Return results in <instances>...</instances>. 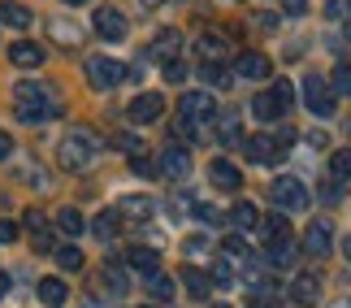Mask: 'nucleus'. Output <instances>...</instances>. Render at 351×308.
<instances>
[{"label": "nucleus", "mask_w": 351, "mask_h": 308, "mask_svg": "<svg viewBox=\"0 0 351 308\" xmlns=\"http://www.w3.org/2000/svg\"><path fill=\"white\" fill-rule=\"evenodd\" d=\"M165 78H169V83H182V78H186V65L182 61H169L165 65Z\"/></svg>", "instance_id": "79ce46f5"}, {"label": "nucleus", "mask_w": 351, "mask_h": 308, "mask_svg": "<svg viewBox=\"0 0 351 308\" xmlns=\"http://www.w3.org/2000/svg\"><path fill=\"white\" fill-rule=\"evenodd\" d=\"M247 308H274V296H252Z\"/></svg>", "instance_id": "8fccbe9b"}, {"label": "nucleus", "mask_w": 351, "mask_h": 308, "mask_svg": "<svg viewBox=\"0 0 351 308\" xmlns=\"http://www.w3.org/2000/svg\"><path fill=\"white\" fill-rule=\"evenodd\" d=\"M291 300L300 304V308L317 304V300H321V278H317V274H308V270H304V274H295V278H291Z\"/></svg>", "instance_id": "4468645a"}, {"label": "nucleus", "mask_w": 351, "mask_h": 308, "mask_svg": "<svg viewBox=\"0 0 351 308\" xmlns=\"http://www.w3.org/2000/svg\"><path fill=\"white\" fill-rule=\"evenodd\" d=\"M91 22H96V31H100L104 39H109V44H121V39H126V31H130V26H126V18H121L117 9H109V5L91 13Z\"/></svg>", "instance_id": "f8f14e48"}, {"label": "nucleus", "mask_w": 351, "mask_h": 308, "mask_svg": "<svg viewBox=\"0 0 351 308\" xmlns=\"http://www.w3.org/2000/svg\"><path fill=\"white\" fill-rule=\"evenodd\" d=\"M61 5H74L78 9V5H87V0H61Z\"/></svg>", "instance_id": "5fc2aeb1"}, {"label": "nucleus", "mask_w": 351, "mask_h": 308, "mask_svg": "<svg viewBox=\"0 0 351 308\" xmlns=\"http://www.w3.org/2000/svg\"><path fill=\"white\" fill-rule=\"evenodd\" d=\"M182 287H186V296H191V300H208L213 296V278L204 270H195V265H186V270H182Z\"/></svg>", "instance_id": "f3484780"}, {"label": "nucleus", "mask_w": 351, "mask_h": 308, "mask_svg": "<svg viewBox=\"0 0 351 308\" xmlns=\"http://www.w3.org/2000/svg\"><path fill=\"white\" fill-rule=\"evenodd\" d=\"M0 22H5V26H18V31H26V26H31V9L18 5V0H5V5H0Z\"/></svg>", "instance_id": "b1692460"}, {"label": "nucleus", "mask_w": 351, "mask_h": 308, "mask_svg": "<svg viewBox=\"0 0 351 308\" xmlns=\"http://www.w3.org/2000/svg\"><path fill=\"white\" fill-rule=\"evenodd\" d=\"M213 113H217L213 91H182V100H178V122L182 126H199V122H208Z\"/></svg>", "instance_id": "423d86ee"}, {"label": "nucleus", "mask_w": 351, "mask_h": 308, "mask_svg": "<svg viewBox=\"0 0 351 308\" xmlns=\"http://www.w3.org/2000/svg\"><path fill=\"white\" fill-rule=\"evenodd\" d=\"M104 283H109V291H113V296H121V291H126V274H121L117 265L109 261V270H104Z\"/></svg>", "instance_id": "c9c22d12"}, {"label": "nucleus", "mask_w": 351, "mask_h": 308, "mask_svg": "<svg viewBox=\"0 0 351 308\" xmlns=\"http://www.w3.org/2000/svg\"><path fill=\"white\" fill-rule=\"evenodd\" d=\"M91 230H96V239L100 244H113L117 239V230H121V217H117V209H104L96 222H91Z\"/></svg>", "instance_id": "4be33fe9"}, {"label": "nucleus", "mask_w": 351, "mask_h": 308, "mask_svg": "<svg viewBox=\"0 0 351 308\" xmlns=\"http://www.w3.org/2000/svg\"><path fill=\"white\" fill-rule=\"evenodd\" d=\"M334 91L351 96V65H339V70H334Z\"/></svg>", "instance_id": "e433bc0d"}, {"label": "nucleus", "mask_w": 351, "mask_h": 308, "mask_svg": "<svg viewBox=\"0 0 351 308\" xmlns=\"http://www.w3.org/2000/svg\"><path fill=\"white\" fill-rule=\"evenodd\" d=\"M252 113L261 117V122H274V117H282V104H278V96H274V87L261 91V96L252 100Z\"/></svg>", "instance_id": "5701e85b"}, {"label": "nucleus", "mask_w": 351, "mask_h": 308, "mask_svg": "<svg viewBox=\"0 0 351 308\" xmlns=\"http://www.w3.org/2000/svg\"><path fill=\"white\" fill-rule=\"evenodd\" d=\"M304 252H308V257H330V252H334V235H330V222L326 217H313V222H308V230H304Z\"/></svg>", "instance_id": "6e6552de"}, {"label": "nucleus", "mask_w": 351, "mask_h": 308, "mask_svg": "<svg viewBox=\"0 0 351 308\" xmlns=\"http://www.w3.org/2000/svg\"><path fill=\"white\" fill-rule=\"evenodd\" d=\"M278 239H291V222L287 217H265V244H278Z\"/></svg>", "instance_id": "473e14b6"}, {"label": "nucleus", "mask_w": 351, "mask_h": 308, "mask_svg": "<svg viewBox=\"0 0 351 308\" xmlns=\"http://www.w3.org/2000/svg\"><path fill=\"white\" fill-rule=\"evenodd\" d=\"M152 213H156L152 196H121L117 200V217H126V222H147Z\"/></svg>", "instance_id": "2eb2a0df"}, {"label": "nucleus", "mask_w": 351, "mask_h": 308, "mask_svg": "<svg viewBox=\"0 0 351 308\" xmlns=\"http://www.w3.org/2000/svg\"><path fill=\"white\" fill-rule=\"evenodd\" d=\"M321 200H326V204H339L343 191H339V187H326V191H321Z\"/></svg>", "instance_id": "de8ad7c7"}, {"label": "nucleus", "mask_w": 351, "mask_h": 308, "mask_svg": "<svg viewBox=\"0 0 351 308\" xmlns=\"http://www.w3.org/2000/svg\"><path fill=\"white\" fill-rule=\"evenodd\" d=\"M147 296L160 300V304H169L173 300V278L169 274H152V278H147Z\"/></svg>", "instance_id": "cd10ccee"}, {"label": "nucleus", "mask_w": 351, "mask_h": 308, "mask_svg": "<svg viewBox=\"0 0 351 308\" xmlns=\"http://www.w3.org/2000/svg\"><path fill=\"white\" fill-rule=\"evenodd\" d=\"M186 252H191V257H195V252H204V235H191V239H186Z\"/></svg>", "instance_id": "09e8293b"}, {"label": "nucleus", "mask_w": 351, "mask_h": 308, "mask_svg": "<svg viewBox=\"0 0 351 308\" xmlns=\"http://www.w3.org/2000/svg\"><path fill=\"white\" fill-rule=\"evenodd\" d=\"M139 308H147V304H139Z\"/></svg>", "instance_id": "052dcab7"}, {"label": "nucleus", "mask_w": 351, "mask_h": 308, "mask_svg": "<svg viewBox=\"0 0 351 308\" xmlns=\"http://www.w3.org/2000/svg\"><path fill=\"white\" fill-rule=\"evenodd\" d=\"M300 96L308 104V113H317V117H330L334 113V91H330V83L321 74H308L304 78V83H300Z\"/></svg>", "instance_id": "0eeeda50"}, {"label": "nucleus", "mask_w": 351, "mask_h": 308, "mask_svg": "<svg viewBox=\"0 0 351 308\" xmlns=\"http://www.w3.org/2000/svg\"><path fill=\"white\" fill-rule=\"evenodd\" d=\"M9 152H13V139L5 135V130H0V161H9Z\"/></svg>", "instance_id": "3c124183"}, {"label": "nucleus", "mask_w": 351, "mask_h": 308, "mask_svg": "<svg viewBox=\"0 0 351 308\" xmlns=\"http://www.w3.org/2000/svg\"><path fill=\"white\" fill-rule=\"evenodd\" d=\"M274 96H278V104H282V113H291V104H295V83H291V78H278V83H274Z\"/></svg>", "instance_id": "72a5a7b5"}, {"label": "nucleus", "mask_w": 351, "mask_h": 308, "mask_svg": "<svg viewBox=\"0 0 351 308\" xmlns=\"http://www.w3.org/2000/svg\"><path fill=\"white\" fill-rule=\"evenodd\" d=\"M213 308H230V304H213Z\"/></svg>", "instance_id": "bf43d9fd"}, {"label": "nucleus", "mask_w": 351, "mask_h": 308, "mask_svg": "<svg viewBox=\"0 0 351 308\" xmlns=\"http://www.w3.org/2000/svg\"><path fill=\"white\" fill-rule=\"evenodd\" d=\"M83 70H87V83L96 87V91H113L117 83H126V78H130V74H126V65L113 61V57H91Z\"/></svg>", "instance_id": "39448f33"}, {"label": "nucleus", "mask_w": 351, "mask_h": 308, "mask_svg": "<svg viewBox=\"0 0 351 308\" xmlns=\"http://www.w3.org/2000/svg\"><path fill=\"white\" fill-rule=\"evenodd\" d=\"M256 222H261V209H256L252 200H239V204L230 209V226H234V230H256Z\"/></svg>", "instance_id": "412c9836"}, {"label": "nucleus", "mask_w": 351, "mask_h": 308, "mask_svg": "<svg viewBox=\"0 0 351 308\" xmlns=\"http://www.w3.org/2000/svg\"><path fill=\"white\" fill-rule=\"evenodd\" d=\"M178 48H182V35H178V31H173V26H165V31H160V35H156V44H152V57L169 65L173 57H178Z\"/></svg>", "instance_id": "6ab92c4d"}, {"label": "nucleus", "mask_w": 351, "mask_h": 308, "mask_svg": "<svg viewBox=\"0 0 351 308\" xmlns=\"http://www.w3.org/2000/svg\"><path fill=\"white\" fill-rule=\"evenodd\" d=\"M326 13H330V22H334V18H347V0H330Z\"/></svg>", "instance_id": "a18cd8bd"}, {"label": "nucleus", "mask_w": 351, "mask_h": 308, "mask_svg": "<svg viewBox=\"0 0 351 308\" xmlns=\"http://www.w3.org/2000/svg\"><path fill=\"white\" fill-rule=\"evenodd\" d=\"M343 252H347V261H351V239H343Z\"/></svg>", "instance_id": "864d4df0"}, {"label": "nucleus", "mask_w": 351, "mask_h": 308, "mask_svg": "<svg viewBox=\"0 0 351 308\" xmlns=\"http://www.w3.org/2000/svg\"><path fill=\"white\" fill-rule=\"evenodd\" d=\"M204 78H208L213 87H226V83H230V78H226V70H221V65H204Z\"/></svg>", "instance_id": "ea45409f"}, {"label": "nucleus", "mask_w": 351, "mask_h": 308, "mask_svg": "<svg viewBox=\"0 0 351 308\" xmlns=\"http://www.w3.org/2000/svg\"><path fill=\"white\" fill-rule=\"evenodd\" d=\"M269 196H274V204L278 209H287V213H304L308 204H313V196H308V187L300 178H274V187H269Z\"/></svg>", "instance_id": "20e7f679"}, {"label": "nucleus", "mask_w": 351, "mask_h": 308, "mask_svg": "<svg viewBox=\"0 0 351 308\" xmlns=\"http://www.w3.org/2000/svg\"><path fill=\"white\" fill-rule=\"evenodd\" d=\"M160 113H165V100H160V91H143V96H134V100H130V109H126V117H130L134 126L156 122Z\"/></svg>", "instance_id": "1a4fd4ad"}, {"label": "nucleus", "mask_w": 351, "mask_h": 308, "mask_svg": "<svg viewBox=\"0 0 351 308\" xmlns=\"http://www.w3.org/2000/svg\"><path fill=\"white\" fill-rule=\"evenodd\" d=\"M65 300H70V287H65L61 278H44V283H39V304L44 308H61Z\"/></svg>", "instance_id": "aec40b11"}, {"label": "nucleus", "mask_w": 351, "mask_h": 308, "mask_svg": "<svg viewBox=\"0 0 351 308\" xmlns=\"http://www.w3.org/2000/svg\"><path fill=\"white\" fill-rule=\"evenodd\" d=\"M9 61L18 65V70H35V65H44V48L39 44H9Z\"/></svg>", "instance_id": "a211bd4d"}, {"label": "nucleus", "mask_w": 351, "mask_h": 308, "mask_svg": "<svg viewBox=\"0 0 351 308\" xmlns=\"http://www.w3.org/2000/svg\"><path fill=\"white\" fill-rule=\"evenodd\" d=\"M199 57H204V65H217V57H226V44H221V35H199Z\"/></svg>", "instance_id": "bb28decb"}, {"label": "nucleus", "mask_w": 351, "mask_h": 308, "mask_svg": "<svg viewBox=\"0 0 351 308\" xmlns=\"http://www.w3.org/2000/svg\"><path fill=\"white\" fill-rule=\"evenodd\" d=\"M57 226H61V230L70 235V239H78V235L87 230V217H83L78 209H61V213H57Z\"/></svg>", "instance_id": "a878e982"}, {"label": "nucleus", "mask_w": 351, "mask_h": 308, "mask_svg": "<svg viewBox=\"0 0 351 308\" xmlns=\"http://www.w3.org/2000/svg\"><path fill=\"white\" fill-rule=\"evenodd\" d=\"M126 265L134 274L152 278V274H160V252H152V248H126Z\"/></svg>", "instance_id": "dca6fc26"}, {"label": "nucleus", "mask_w": 351, "mask_h": 308, "mask_svg": "<svg viewBox=\"0 0 351 308\" xmlns=\"http://www.w3.org/2000/svg\"><path fill=\"white\" fill-rule=\"evenodd\" d=\"M208 278H213V287H234V265L230 261H217Z\"/></svg>", "instance_id": "f704fd0d"}, {"label": "nucleus", "mask_w": 351, "mask_h": 308, "mask_svg": "<svg viewBox=\"0 0 351 308\" xmlns=\"http://www.w3.org/2000/svg\"><path fill=\"white\" fill-rule=\"evenodd\" d=\"M52 257H57V265H61V270H83V252H78L74 244H61V248H52Z\"/></svg>", "instance_id": "2f4dec72"}, {"label": "nucleus", "mask_w": 351, "mask_h": 308, "mask_svg": "<svg viewBox=\"0 0 351 308\" xmlns=\"http://www.w3.org/2000/svg\"><path fill=\"white\" fill-rule=\"evenodd\" d=\"M143 5H147V9H152V5H160V0H143Z\"/></svg>", "instance_id": "4d7b16f0"}, {"label": "nucleus", "mask_w": 351, "mask_h": 308, "mask_svg": "<svg viewBox=\"0 0 351 308\" xmlns=\"http://www.w3.org/2000/svg\"><path fill=\"white\" fill-rule=\"evenodd\" d=\"M208 178H213V187H221V191H239V187H243V169L230 165L226 156H217V161H208Z\"/></svg>", "instance_id": "ddd939ff"}, {"label": "nucleus", "mask_w": 351, "mask_h": 308, "mask_svg": "<svg viewBox=\"0 0 351 308\" xmlns=\"http://www.w3.org/2000/svg\"><path fill=\"white\" fill-rule=\"evenodd\" d=\"M217 139L226 143V148H243V126H239V117H221V130H217Z\"/></svg>", "instance_id": "7c9ffc66"}, {"label": "nucleus", "mask_w": 351, "mask_h": 308, "mask_svg": "<svg viewBox=\"0 0 351 308\" xmlns=\"http://www.w3.org/2000/svg\"><path fill=\"white\" fill-rule=\"evenodd\" d=\"M13 109H18V122H48V117H57L61 113V104L57 96L44 87V83H35V78H22L18 87H13Z\"/></svg>", "instance_id": "f257e3e1"}, {"label": "nucleus", "mask_w": 351, "mask_h": 308, "mask_svg": "<svg viewBox=\"0 0 351 308\" xmlns=\"http://www.w3.org/2000/svg\"><path fill=\"white\" fill-rule=\"evenodd\" d=\"M26 230H31V235H39V230H48V226H44V213H26Z\"/></svg>", "instance_id": "37998d69"}, {"label": "nucleus", "mask_w": 351, "mask_h": 308, "mask_svg": "<svg viewBox=\"0 0 351 308\" xmlns=\"http://www.w3.org/2000/svg\"><path fill=\"white\" fill-rule=\"evenodd\" d=\"M9 296V274H0V300Z\"/></svg>", "instance_id": "603ef678"}, {"label": "nucleus", "mask_w": 351, "mask_h": 308, "mask_svg": "<svg viewBox=\"0 0 351 308\" xmlns=\"http://www.w3.org/2000/svg\"><path fill=\"white\" fill-rule=\"evenodd\" d=\"M160 174L173 182H182L186 174H191V152L178 148V143H169V148H160Z\"/></svg>", "instance_id": "9d476101"}, {"label": "nucleus", "mask_w": 351, "mask_h": 308, "mask_svg": "<svg viewBox=\"0 0 351 308\" xmlns=\"http://www.w3.org/2000/svg\"><path fill=\"white\" fill-rule=\"evenodd\" d=\"M96 152H100V139L91 135V130H70L61 143H57V161H61V169H87L91 161H96Z\"/></svg>", "instance_id": "f03ea898"}, {"label": "nucleus", "mask_w": 351, "mask_h": 308, "mask_svg": "<svg viewBox=\"0 0 351 308\" xmlns=\"http://www.w3.org/2000/svg\"><path fill=\"white\" fill-rule=\"evenodd\" d=\"M18 239V222H0V244H13Z\"/></svg>", "instance_id": "c03bdc74"}, {"label": "nucleus", "mask_w": 351, "mask_h": 308, "mask_svg": "<svg viewBox=\"0 0 351 308\" xmlns=\"http://www.w3.org/2000/svg\"><path fill=\"white\" fill-rule=\"evenodd\" d=\"M282 13H287V18H304V13H308V0H282Z\"/></svg>", "instance_id": "58836bf2"}, {"label": "nucleus", "mask_w": 351, "mask_h": 308, "mask_svg": "<svg viewBox=\"0 0 351 308\" xmlns=\"http://www.w3.org/2000/svg\"><path fill=\"white\" fill-rule=\"evenodd\" d=\"M330 174H334V182H351V148H334Z\"/></svg>", "instance_id": "c85d7f7f"}, {"label": "nucleus", "mask_w": 351, "mask_h": 308, "mask_svg": "<svg viewBox=\"0 0 351 308\" xmlns=\"http://www.w3.org/2000/svg\"><path fill=\"white\" fill-rule=\"evenodd\" d=\"M234 74H239V78H256V83H265V78L274 74V61H269L265 52H239V57H234Z\"/></svg>", "instance_id": "9b49d317"}, {"label": "nucleus", "mask_w": 351, "mask_h": 308, "mask_svg": "<svg viewBox=\"0 0 351 308\" xmlns=\"http://www.w3.org/2000/svg\"><path fill=\"white\" fill-rule=\"evenodd\" d=\"M191 213H195V217H199V222H204V226H217V222H221V213H217V209H213V204H195Z\"/></svg>", "instance_id": "4c0bfd02"}, {"label": "nucleus", "mask_w": 351, "mask_h": 308, "mask_svg": "<svg viewBox=\"0 0 351 308\" xmlns=\"http://www.w3.org/2000/svg\"><path fill=\"white\" fill-rule=\"evenodd\" d=\"M52 35H61V39H78L74 26H65V22H52Z\"/></svg>", "instance_id": "49530a36"}, {"label": "nucleus", "mask_w": 351, "mask_h": 308, "mask_svg": "<svg viewBox=\"0 0 351 308\" xmlns=\"http://www.w3.org/2000/svg\"><path fill=\"white\" fill-rule=\"evenodd\" d=\"M226 261H230V265H243V261H252V248H247V239H243V235H230V239H226Z\"/></svg>", "instance_id": "c756f323"}, {"label": "nucleus", "mask_w": 351, "mask_h": 308, "mask_svg": "<svg viewBox=\"0 0 351 308\" xmlns=\"http://www.w3.org/2000/svg\"><path fill=\"white\" fill-rule=\"evenodd\" d=\"M287 143H295V130H278V135H252L243 139V156L252 165H278L287 156Z\"/></svg>", "instance_id": "7ed1b4c3"}, {"label": "nucleus", "mask_w": 351, "mask_h": 308, "mask_svg": "<svg viewBox=\"0 0 351 308\" xmlns=\"http://www.w3.org/2000/svg\"><path fill=\"white\" fill-rule=\"evenodd\" d=\"M347 44H351V18H347Z\"/></svg>", "instance_id": "6e6d98bb"}, {"label": "nucleus", "mask_w": 351, "mask_h": 308, "mask_svg": "<svg viewBox=\"0 0 351 308\" xmlns=\"http://www.w3.org/2000/svg\"><path fill=\"white\" fill-rule=\"evenodd\" d=\"M117 143H121V152H126L130 161H134V156H139V152H143V143H139V139H134V135H121Z\"/></svg>", "instance_id": "a19ab883"}, {"label": "nucleus", "mask_w": 351, "mask_h": 308, "mask_svg": "<svg viewBox=\"0 0 351 308\" xmlns=\"http://www.w3.org/2000/svg\"><path fill=\"white\" fill-rule=\"evenodd\" d=\"M339 308H351V300H343V304H339Z\"/></svg>", "instance_id": "13d9d810"}, {"label": "nucleus", "mask_w": 351, "mask_h": 308, "mask_svg": "<svg viewBox=\"0 0 351 308\" xmlns=\"http://www.w3.org/2000/svg\"><path fill=\"white\" fill-rule=\"evenodd\" d=\"M265 261H269V265H278V270H282V265H291V261H295V244H291V239L265 244Z\"/></svg>", "instance_id": "393cba45"}]
</instances>
